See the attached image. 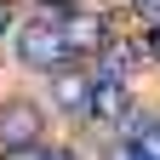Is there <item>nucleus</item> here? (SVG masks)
<instances>
[{
	"instance_id": "nucleus-11",
	"label": "nucleus",
	"mask_w": 160,
	"mask_h": 160,
	"mask_svg": "<svg viewBox=\"0 0 160 160\" xmlns=\"http://www.w3.org/2000/svg\"><path fill=\"white\" fill-rule=\"evenodd\" d=\"M149 57H160V29H154V34H149Z\"/></svg>"
},
{
	"instance_id": "nucleus-12",
	"label": "nucleus",
	"mask_w": 160,
	"mask_h": 160,
	"mask_svg": "<svg viewBox=\"0 0 160 160\" xmlns=\"http://www.w3.org/2000/svg\"><path fill=\"white\" fill-rule=\"evenodd\" d=\"M6 23H12V6H6V0H0V29H6Z\"/></svg>"
},
{
	"instance_id": "nucleus-6",
	"label": "nucleus",
	"mask_w": 160,
	"mask_h": 160,
	"mask_svg": "<svg viewBox=\"0 0 160 160\" xmlns=\"http://www.w3.org/2000/svg\"><path fill=\"white\" fill-rule=\"evenodd\" d=\"M0 160H46L40 143H17V149H0Z\"/></svg>"
},
{
	"instance_id": "nucleus-10",
	"label": "nucleus",
	"mask_w": 160,
	"mask_h": 160,
	"mask_svg": "<svg viewBox=\"0 0 160 160\" xmlns=\"http://www.w3.org/2000/svg\"><path fill=\"white\" fill-rule=\"evenodd\" d=\"M46 160H74V154L69 149H46Z\"/></svg>"
},
{
	"instance_id": "nucleus-4",
	"label": "nucleus",
	"mask_w": 160,
	"mask_h": 160,
	"mask_svg": "<svg viewBox=\"0 0 160 160\" xmlns=\"http://www.w3.org/2000/svg\"><path fill=\"white\" fill-rule=\"evenodd\" d=\"M63 40H69V52H97L103 46V17L97 12H63Z\"/></svg>"
},
{
	"instance_id": "nucleus-9",
	"label": "nucleus",
	"mask_w": 160,
	"mask_h": 160,
	"mask_svg": "<svg viewBox=\"0 0 160 160\" xmlns=\"http://www.w3.org/2000/svg\"><path fill=\"white\" fill-rule=\"evenodd\" d=\"M137 12H149V17H160V0H137Z\"/></svg>"
},
{
	"instance_id": "nucleus-3",
	"label": "nucleus",
	"mask_w": 160,
	"mask_h": 160,
	"mask_svg": "<svg viewBox=\"0 0 160 160\" xmlns=\"http://www.w3.org/2000/svg\"><path fill=\"white\" fill-rule=\"evenodd\" d=\"M40 109L23 103V97H12V103H0V149H17V143H34L40 137Z\"/></svg>"
},
{
	"instance_id": "nucleus-1",
	"label": "nucleus",
	"mask_w": 160,
	"mask_h": 160,
	"mask_svg": "<svg viewBox=\"0 0 160 160\" xmlns=\"http://www.w3.org/2000/svg\"><path fill=\"white\" fill-rule=\"evenodd\" d=\"M17 57H23L29 69H63V63H69V40H63L57 23L34 17V23L17 29Z\"/></svg>"
},
{
	"instance_id": "nucleus-8",
	"label": "nucleus",
	"mask_w": 160,
	"mask_h": 160,
	"mask_svg": "<svg viewBox=\"0 0 160 160\" xmlns=\"http://www.w3.org/2000/svg\"><path fill=\"white\" fill-rule=\"evenodd\" d=\"M126 160H160V154H154V149H143V143H137V149H132Z\"/></svg>"
},
{
	"instance_id": "nucleus-7",
	"label": "nucleus",
	"mask_w": 160,
	"mask_h": 160,
	"mask_svg": "<svg viewBox=\"0 0 160 160\" xmlns=\"http://www.w3.org/2000/svg\"><path fill=\"white\" fill-rule=\"evenodd\" d=\"M137 143H143V149H154V154H160V120H149V126L137 132Z\"/></svg>"
},
{
	"instance_id": "nucleus-5",
	"label": "nucleus",
	"mask_w": 160,
	"mask_h": 160,
	"mask_svg": "<svg viewBox=\"0 0 160 160\" xmlns=\"http://www.w3.org/2000/svg\"><path fill=\"white\" fill-rule=\"evenodd\" d=\"M52 97H57L69 114H86V109H92V80H86V74H74V69H63V74L52 80Z\"/></svg>"
},
{
	"instance_id": "nucleus-2",
	"label": "nucleus",
	"mask_w": 160,
	"mask_h": 160,
	"mask_svg": "<svg viewBox=\"0 0 160 160\" xmlns=\"http://www.w3.org/2000/svg\"><path fill=\"white\" fill-rule=\"evenodd\" d=\"M92 120H103V126H114V120H126L132 114V86L120 74H97L92 80V109H86Z\"/></svg>"
}]
</instances>
